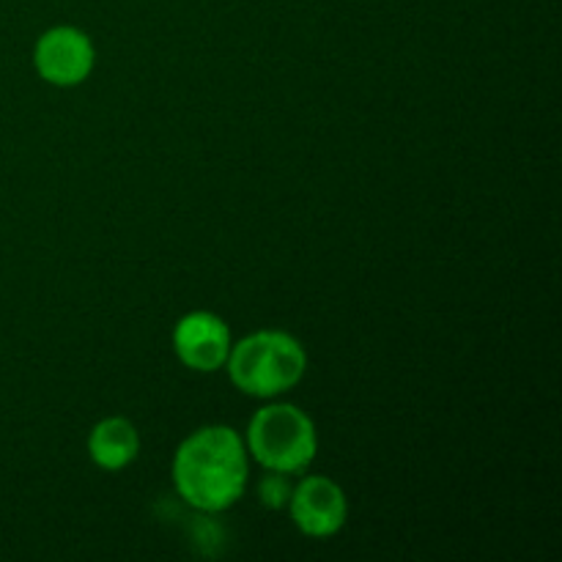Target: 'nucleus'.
<instances>
[{
    "instance_id": "nucleus-4",
    "label": "nucleus",
    "mask_w": 562,
    "mask_h": 562,
    "mask_svg": "<svg viewBox=\"0 0 562 562\" xmlns=\"http://www.w3.org/2000/svg\"><path fill=\"white\" fill-rule=\"evenodd\" d=\"M97 60V49L86 31L75 25H55L38 36L33 47V66L49 86L71 88L88 80Z\"/></svg>"
},
{
    "instance_id": "nucleus-6",
    "label": "nucleus",
    "mask_w": 562,
    "mask_h": 562,
    "mask_svg": "<svg viewBox=\"0 0 562 562\" xmlns=\"http://www.w3.org/2000/svg\"><path fill=\"white\" fill-rule=\"evenodd\" d=\"M231 346V329L217 313L192 311L173 327V351L190 371L214 373L225 368Z\"/></svg>"
},
{
    "instance_id": "nucleus-8",
    "label": "nucleus",
    "mask_w": 562,
    "mask_h": 562,
    "mask_svg": "<svg viewBox=\"0 0 562 562\" xmlns=\"http://www.w3.org/2000/svg\"><path fill=\"white\" fill-rule=\"evenodd\" d=\"M291 488L294 486L289 483V475H283V472H269V475H263L261 483H258V497H261V503L267 505V508L280 510L289 505Z\"/></svg>"
},
{
    "instance_id": "nucleus-1",
    "label": "nucleus",
    "mask_w": 562,
    "mask_h": 562,
    "mask_svg": "<svg viewBox=\"0 0 562 562\" xmlns=\"http://www.w3.org/2000/svg\"><path fill=\"white\" fill-rule=\"evenodd\" d=\"M250 453L228 426H206L179 445L173 456V486L201 514H220L245 497Z\"/></svg>"
},
{
    "instance_id": "nucleus-5",
    "label": "nucleus",
    "mask_w": 562,
    "mask_h": 562,
    "mask_svg": "<svg viewBox=\"0 0 562 562\" xmlns=\"http://www.w3.org/2000/svg\"><path fill=\"white\" fill-rule=\"evenodd\" d=\"M291 521L307 538H333L344 530L349 516V499L344 488L327 475L302 477L300 486L291 488L289 499Z\"/></svg>"
},
{
    "instance_id": "nucleus-3",
    "label": "nucleus",
    "mask_w": 562,
    "mask_h": 562,
    "mask_svg": "<svg viewBox=\"0 0 562 562\" xmlns=\"http://www.w3.org/2000/svg\"><path fill=\"white\" fill-rule=\"evenodd\" d=\"M245 448L267 472L296 475L313 464L318 434L311 415L294 404H269L247 423Z\"/></svg>"
},
{
    "instance_id": "nucleus-7",
    "label": "nucleus",
    "mask_w": 562,
    "mask_h": 562,
    "mask_svg": "<svg viewBox=\"0 0 562 562\" xmlns=\"http://www.w3.org/2000/svg\"><path fill=\"white\" fill-rule=\"evenodd\" d=\"M88 453H91L93 464L108 472L130 467L140 453V434H137L135 423L126 417H104L91 428Z\"/></svg>"
},
{
    "instance_id": "nucleus-2",
    "label": "nucleus",
    "mask_w": 562,
    "mask_h": 562,
    "mask_svg": "<svg viewBox=\"0 0 562 562\" xmlns=\"http://www.w3.org/2000/svg\"><path fill=\"white\" fill-rule=\"evenodd\" d=\"M228 376L250 398H278L302 382L307 355L294 335L283 329H258L231 346Z\"/></svg>"
}]
</instances>
